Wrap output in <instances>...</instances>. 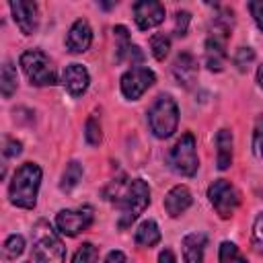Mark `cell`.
Instances as JSON below:
<instances>
[{"instance_id": "obj_37", "label": "cell", "mask_w": 263, "mask_h": 263, "mask_svg": "<svg viewBox=\"0 0 263 263\" xmlns=\"http://www.w3.org/2000/svg\"><path fill=\"white\" fill-rule=\"evenodd\" d=\"M257 82H259V86L263 88V64L257 68Z\"/></svg>"}, {"instance_id": "obj_22", "label": "cell", "mask_w": 263, "mask_h": 263, "mask_svg": "<svg viewBox=\"0 0 263 263\" xmlns=\"http://www.w3.org/2000/svg\"><path fill=\"white\" fill-rule=\"evenodd\" d=\"M113 33H115V60L123 62L129 53V47H132L129 31L123 25H117V27H113Z\"/></svg>"}, {"instance_id": "obj_27", "label": "cell", "mask_w": 263, "mask_h": 263, "mask_svg": "<svg viewBox=\"0 0 263 263\" xmlns=\"http://www.w3.org/2000/svg\"><path fill=\"white\" fill-rule=\"evenodd\" d=\"M253 62H255V49L253 47H238L236 51H234V55H232V64L236 66V70L238 72H247L251 66H253Z\"/></svg>"}, {"instance_id": "obj_4", "label": "cell", "mask_w": 263, "mask_h": 263, "mask_svg": "<svg viewBox=\"0 0 263 263\" xmlns=\"http://www.w3.org/2000/svg\"><path fill=\"white\" fill-rule=\"evenodd\" d=\"M148 125L158 140H166L177 132L179 107L171 95H160L154 99V103L148 109Z\"/></svg>"}, {"instance_id": "obj_10", "label": "cell", "mask_w": 263, "mask_h": 263, "mask_svg": "<svg viewBox=\"0 0 263 263\" xmlns=\"http://www.w3.org/2000/svg\"><path fill=\"white\" fill-rule=\"evenodd\" d=\"M132 10H134V21H136L140 31H148V29L158 27L166 16L164 6L156 0H140L132 6Z\"/></svg>"}, {"instance_id": "obj_16", "label": "cell", "mask_w": 263, "mask_h": 263, "mask_svg": "<svg viewBox=\"0 0 263 263\" xmlns=\"http://www.w3.org/2000/svg\"><path fill=\"white\" fill-rule=\"evenodd\" d=\"M193 203V195L185 185H175L173 189H168V193L164 195V210L171 218H179L181 214H185Z\"/></svg>"}, {"instance_id": "obj_5", "label": "cell", "mask_w": 263, "mask_h": 263, "mask_svg": "<svg viewBox=\"0 0 263 263\" xmlns=\"http://www.w3.org/2000/svg\"><path fill=\"white\" fill-rule=\"evenodd\" d=\"M27 80L33 86H53L58 82V72L49 55L41 49H27L18 60Z\"/></svg>"}, {"instance_id": "obj_31", "label": "cell", "mask_w": 263, "mask_h": 263, "mask_svg": "<svg viewBox=\"0 0 263 263\" xmlns=\"http://www.w3.org/2000/svg\"><path fill=\"white\" fill-rule=\"evenodd\" d=\"M253 242L259 251H263V212H259L253 222Z\"/></svg>"}, {"instance_id": "obj_9", "label": "cell", "mask_w": 263, "mask_h": 263, "mask_svg": "<svg viewBox=\"0 0 263 263\" xmlns=\"http://www.w3.org/2000/svg\"><path fill=\"white\" fill-rule=\"evenodd\" d=\"M95 220L90 205H80L74 210H60L55 214V228L64 236H76L84 232Z\"/></svg>"}, {"instance_id": "obj_1", "label": "cell", "mask_w": 263, "mask_h": 263, "mask_svg": "<svg viewBox=\"0 0 263 263\" xmlns=\"http://www.w3.org/2000/svg\"><path fill=\"white\" fill-rule=\"evenodd\" d=\"M103 195L107 201L117 205L119 210L117 226L121 230L132 226V222H136L140 214L150 205V187L144 179H132V181H127L125 177L113 179L105 187Z\"/></svg>"}, {"instance_id": "obj_15", "label": "cell", "mask_w": 263, "mask_h": 263, "mask_svg": "<svg viewBox=\"0 0 263 263\" xmlns=\"http://www.w3.org/2000/svg\"><path fill=\"white\" fill-rule=\"evenodd\" d=\"M171 70H173L175 80H177L181 86L189 88V86L195 82V78H197V60H195V55H193L191 51H181V53L175 58Z\"/></svg>"}, {"instance_id": "obj_28", "label": "cell", "mask_w": 263, "mask_h": 263, "mask_svg": "<svg viewBox=\"0 0 263 263\" xmlns=\"http://www.w3.org/2000/svg\"><path fill=\"white\" fill-rule=\"evenodd\" d=\"M72 263H99V249L92 242H82L76 249Z\"/></svg>"}, {"instance_id": "obj_20", "label": "cell", "mask_w": 263, "mask_h": 263, "mask_svg": "<svg viewBox=\"0 0 263 263\" xmlns=\"http://www.w3.org/2000/svg\"><path fill=\"white\" fill-rule=\"evenodd\" d=\"M18 86V76H16V68L12 66V62H4L2 64V72H0V90L4 99H10L14 95Z\"/></svg>"}, {"instance_id": "obj_14", "label": "cell", "mask_w": 263, "mask_h": 263, "mask_svg": "<svg viewBox=\"0 0 263 263\" xmlns=\"http://www.w3.org/2000/svg\"><path fill=\"white\" fill-rule=\"evenodd\" d=\"M62 84L72 97H82L88 90L90 74L82 64H70L62 74Z\"/></svg>"}, {"instance_id": "obj_35", "label": "cell", "mask_w": 263, "mask_h": 263, "mask_svg": "<svg viewBox=\"0 0 263 263\" xmlns=\"http://www.w3.org/2000/svg\"><path fill=\"white\" fill-rule=\"evenodd\" d=\"M158 263H177V257H175L173 249H162L158 253Z\"/></svg>"}, {"instance_id": "obj_23", "label": "cell", "mask_w": 263, "mask_h": 263, "mask_svg": "<svg viewBox=\"0 0 263 263\" xmlns=\"http://www.w3.org/2000/svg\"><path fill=\"white\" fill-rule=\"evenodd\" d=\"M84 140L88 146H99L103 142V127H101V119L97 113H90L84 123Z\"/></svg>"}, {"instance_id": "obj_36", "label": "cell", "mask_w": 263, "mask_h": 263, "mask_svg": "<svg viewBox=\"0 0 263 263\" xmlns=\"http://www.w3.org/2000/svg\"><path fill=\"white\" fill-rule=\"evenodd\" d=\"M142 58H144V55H142V49H140L138 45H132V47H129V53H127V60L132 62V66H134L136 62H142Z\"/></svg>"}, {"instance_id": "obj_18", "label": "cell", "mask_w": 263, "mask_h": 263, "mask_svg": "<svg viewBox=\"0 0 263 263\" xmlns=\"http://www.w3.org/2000/svg\"><path fill=\"white\" fill-rule=\"evenodd\" d=\"M232 146H234L232 132L226 127L218 129V134H216V164L220 171H226L232 164Z\"/></svg>"}, {"instance_id": "obj_7", "label": "cell", "mask_w": 263, "mask_h": 263, "mask_svg": "<svg viewBox=\"0 0 263 263\" xmlns=\"http://www.w3.org/2000/svg\"><path fill=\"white\" fill-rule=\"evenodd\" d=\"M208 199L212 203V208L216 210V214L222 220H228L234 216L236 208L240 205V191L226 179H216L210 187H208Z\"/></svg>"}, {"instance_id": "obj_24", "label": "cell", "mask_w": 263, "mask_h": 263, "mask_svg": "<svg viewBox=\"0 0 263 263\" xmlns=\"http://www.w3.org/2000/svg\"><path fill=\"white\" fill-rule=\"evenodd\" d=\"M218 263H247V259L242 257V253L234 242L224 240L220 242V249H218Z\"/></svg>"}, {"instance_id": "obj_8", "label": "cell", "mask_w": 263, "mask_h": 263, "mask_svg": "<svg viewBox=\"0 0 263 263\" xmlns=\"http://www.w3.org/2000/svg\"><path fill=\"white\" fill-rule=\"evenodd\" d=\"M154 82H156V74L150 68L132 66L129 70L123 72V76L119 80V88L127 101H138Z\"/></svg>"}, {"instance_id": "obj_32", "label": "cell", "mask_w": 263, "mask_h": 263, "mask_svg": "<svg viewBox=\"0 0 263 263\" xmlns=\"http://www.w3.org/2000/svg\"><path fill=\"white\" fill-rule=\"evenodd\" d=\"M249 10H251V16L255 18V25L263 31V0L249 2Z\"/></svg>"}, {"instance_id": "obj_6", "label": "cell", "mask_w": 263, "mask_h": 263, "mask_svg": "<svg viewBox=\"0 0 263 263\" xmlns=\"http://www.w3.org/2000/svg\"><path fill=\"white\" fill-rule=\"evenodd\" d=\"M171 168L181 177H193L199 168V156H197V144L195 136L191 132L181 134V138L175 142L168 154Z\"/></svg>"}, {"instance_id": "obj_11", "label": "cell", "mask_w": 263, "mask_h": 263, "mask_svg": "<svg viewBox=\"0 0 263 263\" xmlns=\"http://www.w3.org/2000/svg\"><path fill=\"white\" fill-rule=\"evenodd\" d=\"M10 12L12 18L16 23V27L21 29L23 35H33L39 27V8L35 2L29 0H12L10 4Z\"/></svg>"}, {"instance_id": "obj_2", "label": "cell", "mask_w": 263, "mask_h": 263, "mask_svg": "<svg viewBox=\"0 0 263 263\" xmlns=\"http://www.w3.org/2000/svg\"><path fill=\"white\" fill-rule=\"evenodd\" d=\"M41 166L37 162H23L10 183H8V199L12 205L21 210H33L37 205V195L41 187Z\"/></svg>"}, {"instance_id": "obj_19", "label": "cell", "mask_w": 263, "mask_h": 263, "mask_svg": "<svg viewBox=\"0 0 263 263\" xmlns=\"http://www.w3.org/2000/svg\"><path fill=\"white\" fill-rule=\"evenodd\" d=\"M134 240L138 247L142 249H152L160 242V228L154 220H144L138 228H136V234H134Z\"/></svg>"}, {"instance_id": "obj_3", "label": "cell", "mask_w": 263, "mask_h": 263, "mask_svg": "<svg viewBox=\"0 0 263 263\" xmlns=\"http://www.w3.org/2000/svg\"><path fill=\"white\" fill-rule=\"evenodd\" d=\"M66 247L58 236V230L49 226V222L39 220L33 226V249L31 263H64Z\"/></svg>"}, {"instance_id": "obj_30", "label": "cell", "mask_w": 263, "mask_h": 263, "mask_svg": "<svg viewBox=\"0 0 263 263\" xmlns=\"http://www.w3.org/2000/svg\"><path fill=\"white\" fill-rule=\"evenodd\" d=\"M189 23H191V14L187 10H177L175 12V29H173V33L177 37H185L187 31H189Z\"/></svg>"}, {"instance_id": "obj_34", "label": "cell", "mask_w": 263, "mask_h": 263, "mask_svg": "<svg viewBox=\"0 0 263 263\" xmlns=\"http://www.w3.org/2000/svg\"><path fill=\"white\" fill-rule=\"evenodd\" d=\"M105 263H127V259L121 251H109L105 257Z\"/></svg>"}, {"instance_id": "obj_26", "label": "cell", "mask_w": 263, "mask_h": 263, "mask_svg": "<svg viewBox=\"0 0 263 263\" xmlns=\"http://www.w3.org/2000/svg\"><path fill=\"white\" fill-rule=\"evenodd\" d=\"M25 251V238L21 234H10L6 240H4V247H2V253H4V259L6 261H12L16 257H21Z\"/></svg>"}, {"instance_id": "obj_12", "label": "cell", "mask_w": 263, "mask_h": 263, "mask_svg": "<svg viewBox=\"0 0 263 263\" xmlns=\"http://www.w3.org/2000/svg\"><path fill=\"white\" fill-rule=\"evenodd\" d=\"M226 43H228V37H222V35H216V33L208 35L205 45H203V60H205L208 70H212V72H222L224 70V64H226V58H228Z\"/></svg>"}, {"instance_id": "obj_21", "label": "cell", "mask_w": 263, "mask_h": 263, "mask_svg": "<svg viewBox=\"0 0 263 263\" xmlns=\"http://www.w3.org/2000/svg\"><path fill=\"white\" fill-rule=\"evenodd\" d=\"M82 175H84L82 164H80L78 160H70V162L66 164V168H64V173H62V179H60V189H62V191H72V189H74V187L80 183Z\"/></svg>"}, {"instance_id": "obj_29", "label": "cell", "mask_w": 263, "mask_h": 263, "mask_svg": "<svg viewBox=\"0 0 263 263\" xmlns=\"http://www.w3.org/2000/svg\"><path fill=\"white\" fill-rule=\"evenodd\" d=\"M253 154L257 158H263V115L255 119V127H253Z\"/></svg>"}, {"instance_id": "obj_33", "label": "cell", "mask_w": 263, "mask_h": 263, "mask_svg": "<svg viewBox=\"0 0 263 263\" xmlns=\"http://www.w3.org/2000/svg\"><path fill=\"white\" fill-rule=\"evenodd\" d=\"M23 152V144L18 142V140H14V138H8L6 140V146H4V156L6 158H14V156H18Z\"/></svg>"}, {"instance_id": "obj_17", "label": "cell", "mask_w": 263, "mask_h": 263, "mask_svg": "<svg viewBox=\"0 0 263 263\" xmlns=\"http://www.w3.org/2000/svg\"><path fill=\"white\" fill-rule=\"evenodd\" d=\"M208 247V236L203 232H189L181 240L185 263H203V253Z\"/></svg>"}, {"instance_id": "obj_25", "label": "cell", "mask_w": 263, "mask_h": 263, "mask_svg": "<svg viewBox=\"0 0 263 263\" xmlns=\"http://www.w3.org/2000/svg\"><path fill=\"white\" fill-rule=\"evenodd\" d=\"M150 51H152L154 60L162 62V60L168 55V51H171V39H168L164 33L152 35V37H150Z\"/></svg>"}, {"instance_id": "obj_13", "label": "cell", "mask_w": 263, "mask_h": 263, "mask_svg": "<svg viewBox=\"0 0 263 263\" xmlns=\"http://www.w3.org/2000/svg\"><path fill=\"white\" fill-rule=\"evenodd\" d=\"M92 43V29L88 21L78 18L72 23V27L66 33V47L72 53H84Z\"/></svg>"}]
</instances>
